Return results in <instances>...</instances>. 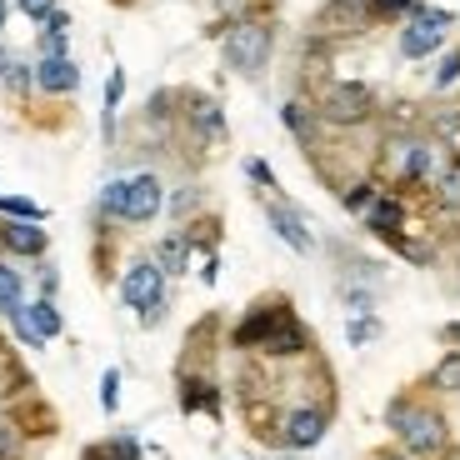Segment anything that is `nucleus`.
I'll return each mask as SVG.
<instances>
[{"instance_id":"a19ab883","label":"nucleus","mask_w":460,"mask_h":460,"mask_svg":"<svg viewBox=\"0 0 460 460\" xmlns=\"http://www.w3.org/2000/svg\"><path fill=\"white\" fill-rule=\"evenodd\" d=\"M85 460H120V456H115L111 446H91V450H85Z\"/></svg>"},{"instance_id":"473e14b6","label":"nucleus","mask_w":460,"mask_h":460,"mask_svg":"<svg viewBox=\"0 0 460 460\" xmlns=\"http://www.w3.org/2000/svg\"><path fill=\"white\" fill-rule=\"evenodd\" d=\"M196 206H200V190H196V185H185L181 196H171V216H190Z\"/></svg>"},{"instance_id":"f704fd0d","label":"nucleus","mask_w":460,"mask_h":460,"mask_svg":"<svg viewBox=\"0 0 460 460\" xmlns=\"http://www.w3.org/2000/svg\"><path fill=\"white\" fill-rule=\"evenodd\" d=\"M56 290H60V270L56 265H40V296L56 300Z\"/></svg>"},{"instance_id":"1a4fd4ad","label":"nucleus","mask_w":460,"mask_h":460,"mask_svg":"<svg viewBox=\"0 0 460 460\" xmlns=\"http://www.w3.org/2000/svg\"><path fill=\"white\" fill-rule=\"evenodd\" d=\"M0 251L21 255V261H40L50 251V235L40 230V220H0Z\"/></svg>"},{"instance_id":"a211bd4d","label":"nucleus","mask_w":460,"mask_h":460,"mask_svg":"<svg viewBox=\"0 0 460 460\" xmlns=\"http://www.w3.org/2000/svg\"><path fill=\"white\" fill-rule=\"evenodd\" d=\"M190 251H196V245H190V235H165L161 245H155V265H161L165 276H181L185 270V261H190Z\"/></svg>"},{"instance_id":"aec40b11","label":"nucleus","mask_w":460,"mask_h":460,"mask_svg":"<svg viewBox=\"0 0 460 460\" xmlns=\"http://www.w3.org/2000/svg\"><path fill=\"white\" fill-rule=\"evenodd\" d=\"M21 305H25V280H21V270H15L11 261H0V315L11 321Z\"/></svg>"},{"instance_id":"20e7f679","label":"nucleus","mask_w":460,"mask_h":460,"mask_svg":"<svg viewBox=\"0 0 460 460\" xmlns=\"http://www.w3.org/2000/svg\"><path fill=\"white\" fill-rule=\"evenodd\" d=\"M450 25H456V11L426 5L420 15H411V21L401 25V56L405 60H426L430 50H440V40L450 35Z\"/></svg>"},{"instance_id":"f03ea898","label":"nucleus","mask_w":460,"mask_h":460,"mask_svg":"<svg viewBox=\"0 0 460 460\" xmlns=\"http://www.w3.org/2000/svg\"><path fill=\"white\" fill-rule=\"evenodd\" d=\"M270 50H276V31L265 21H241L226 31V66L235 75H261L270 66Z\"/></svg>"},{"instance_id":"9b49d317","label":"nucleus","mask_w":460,"mask_h":460,"mask_svg":"<svg viewBox=\"0 0 460 460\" xmlns=\"http://www.w3.org/2000/svg\"><path fill=\"white\" fill-rule=\"evenodd\" d=\"M35 91H46V95H70V91H81V66H75L70 56L35 60Z\"/></svg>"},{"instance_id":"4be33fe9","label":"nucleus","mask_w":460,"mask_h":460,"mask_svg":"<svg viewBox=\"0 0 460 460\" xmlns=\"http://www.w3.org/2000/svg\"><path fill=\"white\" fill-rule=\"evenodd\" d=\"M366 11H370V21H395V15H420L426 11V0H366Z\"/></svg>"},{"instance_id":"7c9ffc66","label":"nucleus","mask_w":460,"mask_h":460,"mask_svg":"<svg viewBox=\"0 0 460 460\" xmlns=\"http://www.w3.org/2000/svg\"><path fill=\"white\" fill-rule=\"evenodd\" d=\"M15 5H21V11L31 15L35 25H46L50 15H56V0H15Z\"/></svg>"},{"instance_id":"6e6552de","label":"nucleus","mask_w":460,"mask_h":460,"mask_svg":"<svg viewBox=\"0 0 460 460\" xmlns=\"http://www.w3.org/2000/svg\"><path fill=\"white\" fill-rule=\"evenodd\" d=\"M120 300L130 311H146V305L165 300V270L155 261H130L126 276H120Z\"/></svg>"},{"instance_id":"4c0bfd02","label":"nucleus","mask_w":460,"mask_h":460,"mask_svg":"<svg viewBox=\"0 0 460 460\" xmlns=\"http://www.w3.org/2000/svg\"><path fill=\"white\" fill-rule=\"evenodd\" d=\"M200 280H206V286H216V280H220V255L216 251H210L206 265H200Z\"/></svg>"},{"instance_id":"c9c22d12","label":"nucleus","mask_w":460,"mask_h":460,"mask_svg":"<svg viewBox=\"0 0 460 460\" xmlns=\"http://www.w3.org/2000/svg\"><path fill=\"white\" fill-rule=\"evenodd\" d=\"M165 311H171V300H155V305H146V311H140V325H146V331H150V325H161Z\"/></svg>"},{"instance_id":"b1692460","label":"nucleus","mask_w":460,"mask_h":460,"mask_svg":"<svg viewBox=\"0 0 460 460\" xmlns=\"http://www.w3.org/2000/svg\"><path fill=\"white\" fill-rule=\"evenodd\" d=\"M120 95H126V75H120V70H111V81H105V111H101L105 140L115 136V105H120Z\"/></svg>"},{"instance_id":"c756f323","label":"nucleus","mask_w":460,"mask_h":460,"mask_svg":"<svg viewBox=\"0 0 460 460\" xmlns=\"http://www.w3.org/2000/svg\"><path fill=\"white\" fill-rule=\"evenodd\" d=\"M440 200H446L450 210H460V165H450V171L440 175Z\"/></svg>"},{"instance_id":"2eb2a0df","label":"nucleus","mask_w":460,"mask_h":460,"mask_svg":"<svg viewBox=\"0 0 460 460\" xmlns=\"http://www.w3.org/2000/svg\"><path fill=\"white\" fill-rule=\"evenodd\" d=\"M430 165H436V150L426 146V140H405V146H395V181H426Z\"/></svg>"},{"instance_id":"423d86ee","label":"nucleus","mask_w":460,"mask_h":460,"mask_svg":"<svg viewBox=\"0 0 460 460\" xmlns=\"http://www.w3.org/2000/svg\"><path fill=\"white\" fill-rule=\"evenodd\" d=\"M325 430H331V411H325V405H296V411L280 420V446H286L290 456H300V450L321 446Z\"/></svg>"},{"instance_id":"0eeeda50","label":"nucleus","mask_w":460,"mask_h":460,"mask_svg":"<svg viewBox=\"0 0 460 460\" xmlns=\"http://www.w3.org/2000/svg\"><path fill=\"white\" fill-rule=\"evenodd\" d=\"M161 206H165L161 175H150V171L126 175V206H120V220H126V226H150V220L161 216Z\"/></svg>"},{"instance_id":"cd10ccee","label":"nucleus","mask_w":460,"mask_h":460,"mask_svg":"<svg viewBox=\"0 0 460 460\" xmlns=\"http://www.w3.org/2000/svg\"><path fill=\"white\" fill-rule=\"evenodd\" d=\"M101 411H105V415L120 411V370H115V366L101 376Z\"/></svg>"},{"instance_id":"ea45409f","label":"nucleus","mask_w":460,"mask_h":460,"mask_svg":"<svg viewBox=\"0 0 460 460\" xmlns=\"http://www.w3.org/2000/svg\"><path fill=\"white\" fill-rule=\"evenodd\" d=\"M440 341H446V345H460V321L440 325Z\"/></svg>"},{"instance_id":"f3484780","label":"nucleus","mask_w":460,"mask_h":460,"mask_svg":"<svg viewBox=\"0 0 460 460\" xmlns=\"http://www.w3.org/2000/svg\"><path fill=\"white\" fill-rule=\"evenodd\" d=\"M280 126H286L300 146H315V111L305 101H286V105H280Z\"/></svg>"},{"instance_id":"79ce46f5","label":"nucleus","mask_w":460,"mask_h":460,"mask_svg":"<svg viewBox=\"0 0 460 460\" xmlns=\"http://www.w3.org/2000/svg\"><path fill=\"white\" fill-rule=\"evenodd\" d=\"M5 21H11V0H0V31H5Z\"/></svg>"},{"instance_id":"393cba45","label":"nucleus","mask_w":460,"mask_h":460,"mask_svg":"<svg viewBox=\"0 0 460 460\" xmlns=\"http://www.w3.org/2000/svg\"><path fill=\"white\" fill-rule=\"evenodd\" d=\"M380 331H385V325H380L376 311H370V315H350V321H345V341H350V345H370Z\"/></svg>"},{"instance_id":"2f4dec72","label":"nucleus","mask_w":460,"mask_h":460,"mask_svg":"<svg viewBox=\"0 0 460 460\" xmlns=\"http://www.w3.org/2000/svg\"><path fill=\"white\" fill-rule=\"evenodd\" d=\"M35 46H40V60L66 56V35H60V31H40V40H35Z\"/></svg>"},{"instance_id":"4468645a","label":"nucleus","mask_w":460,"mask_h":460,"mask_svg":"<svg viewBox=\"0 0 460 460\" xmlns=\"http://www.w3.org/2000/svg\"><path fill=\"white\" fill-rule=\"evenodd\" d=\"M181 411L185 415H220V385L206 376L181 370Z\"/></svg>"},{"instance_id":"f257e3e1","label":"nucleus","mask_w":460,"mask_h":460,"mask_svg":"<svg viewBox=\"0 0 460 460\" xmlns=\"http://www.w3.org/2000/svg\"><path fill=\"white\" fill-rule=\"evenodd\" d=\"M385 426L395 430V446L415 460H436V456H446V446H450L446 415H440L436 405L415 401V395H395V401L385 405Z\"/></svg>"},{"instance_id":"72a5a7b5","label":"nucleus","mask_w":460,"mask_h":460,"mask_svg":"<svg viewBox=\"0 0 460 460\" xmlns=\"http://www.w3.org/2000/svg\"><path fill=\"white\" fill-rule=\"evenodd\" d=\"M245 175H251L255 185H265V190H276V175H270V165H265V161H245Z\"/></svg>"},{"instance_id":"c85d7f7f","label":"nucleus","mask_w":460,"mask_h":460,"mask_svg":"<svg viewBox=\"0 0 460 460\" xmlns=\"http://www.w3.org/2000/svg\"><path fill=\"white\" fill-rule=\"evenodd\" d=\"M430 85H436V91H450V85H460V50H450V56L440 60V66H436V81H430Z\"/></svg>"},{"instance_id":"412c9836","label":"nucleus","mask_w":460,"mask_h":460,"mask_svg":"<svg viewBox=\"0 0 460 460\" xmlns=\"http://www.w3.org/2000/svg\"><path fill=\"white\" fill-rule=\"evenodd\" d=\"M426 391H436V395H456L460 391V350H446V356L436 360V370L426 376Z\"/></svg>"},{"instance_id":"7ed1b4c3","label":"nucleus","mask_w":460,"mask_h":460,"mask_svg":"<svg viewBox=\"0 0 460 460\" xmlns=\"http://www.w3.org/2000/svg\"><path fill=\"white\" fill-rule=\"evenodd\" d=\"M325 126H360L376 115V91L360 81H335L331 91L321 95V111H315Z\"/></svg>"},{"instance_id":"9d476101","label":"nucleus","mask_w":460,"mask_h":460,"mask_svg":"<svg viewBox=\"0 0 460 460\" xmlns=\"http://www.w3.org/2000/svg\"><path fill=\"white\" fill-rule=\"evenodd\" d=\"M265 220H270V230H276V235H280V241H286L296 255H315V235L305 230V216H300L296 206H286V200H270V206H265Z\"/></svg>"},{"instance_id":"a878e982","label":"nucleus","mask_w":460,"mask_h":460,"mask_svg":"<svg viewBox=\"0 0 460 460\" xmlns=\"http://www.w3.org/2000/svg\"><path fill=\"white\" fill-rule=\"evenodd\" d=\"M0 81H5V85H11V91L15 95H25V91H31V85H35V66H25V60H5V70H0Z\"/></svg>"},{"instance_id":"6ab92c4d","label":"nucleus","mask_w":460,"mask_h":460,"mask_svg":"<svg viewBox=\"0 0 460 460\" xmlns=\"http://www.w3.org/2000/svg\"><path fill=\"white\" fill-rule=\"evenodd\" d=\"M25 321L35 325V335H40V341H56L60 331H66V321H60V311H56V300H31V305H25Z\"/></svg>"},{"instance_id":"dca6fc26","label":"nucleus","mask_w":460,"mask_h":460,"mask_svg":"<svg viewBox=\"0 0 460 460\" xmlns=\"http://www.w3.org/2000/svg\"><path fill=\"white\" fill-rule=\"evenodd\" d=\"M190 126L200 140H226V111L210 95H190Z\"/></svg>"},{"instance_id":"58836bf2","label":"nucleus","mask_w":460,"mask_h":460,"mask_svg":"<svg viewBox=\"0 0 460 460\" xmlns=\"http://www.w3.org/2000/svg\"><path fill=\"white\" fill-rule=\"evenodd\" d=\"M46 31H60V35H70V15H66V11H56V15L46 21Z\"/></svg>"},{"instance_id":"f8f14e48","label":"nucleus","mask_w":460,"mask_h":460,"mask_svg":"<svg viewBox=\"0 0 460 460\" xmlns=\"http://www.w3.org/2000/svg\"><path fill=\"white\" fill-rule=\"evenodd\" d=\"M360 220H366L370 235H380V241H395V235H405V200L391 196V190H380L376 206H370Z\"/></svg>"},{"instance_id":"c03bdc74","label":"nucleus","mask_w":460,"mask_h":460,"mask_svg":"<svg viewBox=\"0 0 460 460\" xmlns=\"http://www.w3.org/2000/svg\"><path fill=\"white\" fill-rule=\"evenodd\" d=\"M376 460H405V456H391V450H385V456H376Z\"/></svg>"},{"instance_id":"5701e85b","label":"nucleus","mask_w":460,"mask_h":460,"mask_svg":"<svg viewBox=\"0 0 460 460\" xmlns=\"http://www.w3.org/2000/svg\"><path fill=\"white\" fill-rule=\"evenodd\" d=\"M376 196H380L376 181H356V185H345V190H341V206L350 210V216H366V210L376 206Z\"/></svg>"},{"instance_id":"bb28decb","label":"nucleus","mask_w":460,"mask_h":460,"mask_svg":"<svg viewBox=\"0 0 460 460\" xmlns=\"http://www.w3.org/2000/svg\"><path fill=\"white\" fill-rule=\"evenodd\" d=\"M0 216L5 220H46V210L25 196H0Z\"/></svg>"},{"instance_id":"37998d69","label":"nucleus","mask_w":460,"mask_h":460,"mask_svg":"<svg viewBox=\"0 0 460 460\" xmlns=\"http://www.w3.org/2000/svg\"><path fill=\"white\" fill-rule=\"evenodd\" d=\"M5 60H11V50H5V40H0V70H5Z\"/></svg>"},{"instance_id":"e433bc0d","label":"nucleus","mask_w":460,"mask_h":460,"mask_svg":"<svg viewBox=\"0 0 460 460\" xmlns=\"http://www.w3.org/2000/svg\"><path fill=\"white\" fill-rule=\"evenodd\" d=\"M15 450H21V436H15L11 426H0V460H11Z\"/></svg>"},{"instance_id":"ddd939ff","label":"nucleus","mask_w":460,"mask_h":460,"mask_svg":"<svg viewBox=\"0 0 460 460\" xmlns=\"http://www.w3.org/2000/svg\"><path fill=\"white\" fill-rule=\"evenodd\" d=\"M261 350H265L270 360H296V356H305V350H311V331H305V325H300V315L290 311L286 321L270 331V341H265Z\"/></svg>"},{"instance_id":"39448f33","label":"nucleus","mask_w":460,"mask_h":460,"mask_svg":"<svg viewBox=\"0 0 460 460\" xmlns=\"http://www.w3.org/2000/svg\"><path fill=\"white\" fill-rule=\"evenodd\" d=\"M290 315V300L286 296H270V300H255L251 311L241 315V325L230 331V345L235 350H261L265 341H270V331H276L280 321Z\"/></svg>"}]
</instances>
